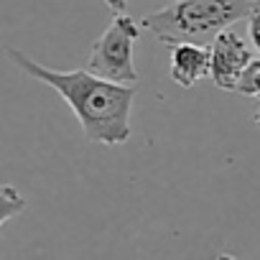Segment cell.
<instances>
[{"instance_id":"cell-9","label":"cell","mask_w":260,"mask_h":260,"mask_svg":"<svg viewBox=\"0 0 260 260\" xmlns=\"http://www.w3.org/2000/svg\"><path fill=\"white\" fill-rule=\"evenodd\" d=\"M105 6L112 11V16H122V13H127V0H105Z\"/></svg>"},{"instance_id":"cell-6","label":"cell","mask_w":260,"mask_h":260,"mask_svg":"<svg viewBox=\"0 0 260 260\" xmlns=\"http://www.w3.org/2000/svg\"><path fill=\"white\" fill-rule=\"evenodd\" d=\"M23 209H26V199L11 184H6L3 189H0V224H6L11 217L21 214Z\"/></svg>"},{"instance_id":"cell-2","label":"cell","mask_w":260,"mask_h":260,"mask_svg":"<svg viewBox=\"0 0 260 260\" xmlns=\"http://www.w3.org/2000/svg\"><path fill=\"white\" fill-rule=\"evenodd\" d=\"M255 0H174L171 6L143 18V28L161 44L209 46L232 23L250 16Z\"/></svg>"},{"instance_id":"cell-10","label":"cell","mask_w":260,"mask_h":260,"mask_svg":"<svg viewBox=\"0 0 260 260\" xmlns=\"http://www.w3.org/2000/svg\"><path fill=\"white\" fill-rule=\"evenodd\" d=\"M255 122H257V127H260V107H257V112H255Z\"/></svg>"},{"instance_id":"cell-5","label":"cell","mask_w":260,"mask_h":260,"mask_svg":"<svg viewBox=\"0 0 260 260\" xmlns=\"http://www.w3.org/2000/svg\"><path fill=\"white\" fill-rule=\"evenodd\" d=\"M169 74L179 87L191 89L199 79L212 74L209 46H202V44H174V46H169Z\"/></svg>"},{"instance_id":"cell-1","label":"cell","mask_w":260,"mask_h":260,"mask_svg":"<svg viewBox=\"0 0 260 260\" xmlns=\"http://www.w3.org/2000/svg\"><path fill=\"white\" fill-rule=\"evenodd\" d=\"M8 59L28 77L44 82L54 92L61 94V100L72 107L74 117L82 125V133L100 146H122L133 136L130 127V110L136 100L133 84H117L107 82L89 69H74V72H59L49 69L23 51L8 46Z\"/></svg>"},{"instance_id":"cell-7","label":"cell","mask_w":260,"mask_h":260,"mask_svg":"<svg viewBox=\"0 0 260 260\" xmlns=\"http://www.w3.org/2000/svg\"><path fill=\"white\" fill-rule=\"evenodd\" d=\"M237 94L245 97H260V59H252V64L247 67V72L240 79Z\"/></svg>"},{"instance_id":"cell-8","label":"cell","mask_w":260,"mask_h":260,"mask_svg":"<svg viewBox=\"0 0 260 260\" xmlns=\"http://www.w3.org/2000/svg\"><path fill=\"white\" fill-rule=\"evenodd\" d=\"M247 34H250V41H252L255 51L260 54V0L252 3V11L247 16Z\"/></svg>"},{"instance_id":"cell-3","label":"cell","mask_w":260,"mask_h":260,"mask_svg":"<svg viewBox=\"0 0 260 260\" xmlns=\"http://www.w3.org/2000/svg\"><path fill=\"white\" fill-rule=\"evenodd\" d=\"M141 36H143V23L130 18L127 13L112 16V23L92 44V51H89L84 69H89L92 74H97L107 82L136 84L138 69H136L133 49H136Z\"/></svg>"},{"instance_id":"cell-4","label":"cell","mask_w":260,"mask_h":260,"mask_svg":"<svg viewBox=\"0 0 260 260\" xmlns=\"http://www.w3.org/2000/svg\"><path fill=\"white\" fill-rule=\"evenodd\" d=\"M209 54H212L209 79L214 82V87H219L224 92H237L242 74L247 72V67L255 59L250 46L245 44V39L235 28H227L209 44Z\"/></svg>"}]
</instances>
